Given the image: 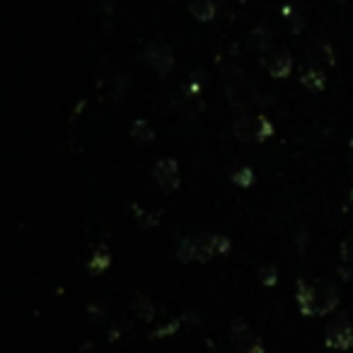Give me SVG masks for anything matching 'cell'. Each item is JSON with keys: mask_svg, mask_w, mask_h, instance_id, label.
<instances>
[{"mask_svg": "<svg viewBox=\"0 0 353 353\" xmlns=\"http://www.w3.org/2000/svg\"><path fill=\"white\" fill-rule=\"evenodd\" d=\"M295 303L303 317H324L332 314L341 303V288L332 279H317L305 281L300 279L295 285Z\"/></svg>", "mask_w": 353, "mask_h": 353, "instance_id": "6da1fadb", "label": "cell"}, {"mask_svg": "<svg viewBox=\"0 0 353 353\" xmlns=\"http://www.w3.org/2000/svg\"><path fill=\"white\" fill-rule=\"evenodd\" d=\"M232 250L230 237L221 235V232H199V235H189L179 240L176 245V259L182 264H192V261H213L216 256H225Z\"/></svg>", "mask_w": 353, "mask_h": 353, "instance_id": "7a4b0ae2", "label": "cell"}, {"mask_svg": "<svg viewBox=\"0 0 353 353\" xmlns=\"http://www.w3.org/2000/svg\"><path fill=\"white\" fill-rule=\"evenodd\" d=\"M223 78H225V99L230 107L252 109V107H259V104H269V97L261 94L256 90V85H252L247 80V75L240 68H235V65L223 70Z\"/></svg>", "mask_w": 353, "mask_h": 353, "instance_id": "3957f363", "label": "cell"}, {"mask_svg": "<svg viewBox=\"0 0 353 353\" xmlns=\"http://www.w3.org/2000/svg\"><path fill=\"white\" fill-rule=\"evenodd\" d=\"M206 107V94H203V70L189 78V83H184L176 92L170 94V109L176 114H182L184 119H194L203 112Z\"/></svg>", "mask_w": 353, "mask_h": 353, "instance_id": "277c9868", "label": "cell"}, {"mask_svg": "<svg viewBox=\"0 0 353 353\" xmlns=\"http://www.w3.org/2000/svg\"><path fill=\"white\" fill-rule=\"evenodd\" d=\"M274 123H271L269 117L264 114H242L232 121V136L240 143H266L271 136H274Z\"/></svg>", "mask_w": 353, "mask_h": 353, "instance_id": "5b68a950", "label": "cell"}, {"mask_svg": "<svg viewBox=\"0 0 353 353\" xmlns=\"http://www.w3.org/2000/svg\"><path fill=\"white\" fill-rule=\"evenodd\" d=\"M230 346L232 353H266L264 341L250 329L245 319H232L230 324Z\"/></svg>", "mask_w": 353, "mask_h": 353, "instance_id": "8992f818", "label": "cell"}, {"mask_svg": "<svg viewBox=\"0 0 353 353\" xmlns=\"http://www.w3.org/2000/svg\"><path fill=\"white\" fill-rule=\"evenodd\" d=\"M143 61H145L148 68L155 70L160 78H167L174 68V51L170 49L162 41H148L143 46Z\"/></svg>", "mask_w": 353, "mask_h": 353, "instance_id": "52a82bcc", "label": "cell"}, {"mask_svg": "<svg viewBox=\"0 0 353 353\" xmlns=\"http://www.w3.org/2000/svg\"><path fill=\"white\" fill-rule=\"evenodd\" d=\"M259 65L276 80H285L293 70V54L281 46H271L269 51L259 56Z\"/></svg>", "mask_w": 353, "mask_h": 353, "instance_id": "ba28073f", "label": "cell"}, {"mask_svg": "<svg viewBox=\"0 0 353 353\" xmlns=\"http://www.w3.org/2000/svg\"><path fill=\"white\" fill-rule=\"evenodd\" d=\"M152 179H155V184L160 187V192H165V194L176 192L179 184H182V176H179V165H176L174 157H162V160H157L155 167H152Z\"/></svg>", "mask_w": 353, "mask_h": 353, "instance_id": "9c48e42d", "label": "cell"}, {"mask_svg": "<svg viewBox=\"0 0 353 353\" xmlns=\"http://www.w3.org/2000/svg\"><path fill=\"white\" fill-rule=\"evenodd\" d=\"M324 343L332 351H351L353 348V322L348 317H336L327 327Z\"/></svg>", "mask_w": 353, "mask_h": 353, "instance_id": "30bf717a", "label": "cell"}, {"mask_svg": "<svg viewBox=\"0 0 353 353\" xmlns=\"http://www.w3.org/2000/svg\"><path fill=\"white\" fill-rule=\"evenodd\" d=\"M336 63V56L334 49L327 39H317L312 46L307 49V68H332Z\"/></svg>", "mask_w": 353, "mask_h": 353, "instance_id": "8fae6325", "label": "cell"}, {"mask_svg": "<svg viewBox=\"0 0 353 353\" xmlns=\"http://www.w3.org/2000/svg\"><path fill=\"white\" fill-rule=\"evenodd\" d=\"M131 312L136 314L141 322L150 324L152 319H155L157 310H155V303H152V298L148 293H136L131 298Z\"/></svg>", "mask_w": 353, "mask_h": 353, "instance_id": "7c38bea8", "label": "cell"}, {"mask_svg": "<svg viewBox=\"0 0 353 353\" xmlns=\"http://www.w3.org/2000/svg\"><path fill=\"white\" fill-rule=\"evenodd\" d=\"M271 46H274V39H271V32L266 25H259L254 27V30L247 34V49L254 51V54H264V51H269Z\"/></svg>", "mask_w": 353, "mask_h": 353, "instance_id": "4fadbf2b", "label": "cell"}, {"mask_svg": "<svg viewBox=\"0 0 353 353\" xmlns=\"http://www.w3.org/2000/svg\"><path fill=\"white\" fill-rule=\"evenodd\" d=\"M128 85H131V78H128V73H123V70H117V73L109 78V85H107L109 99H112L114 104H119L123 99V94H126Z\"/></svg>", "mask_w": 353, "mask_h": 353, "instance_id": "5bb4252c", "label": "cell"}, {"mask_svg": "<svg viewBox=\"0 0 353 353\" xmlns=\"http://www.w3.org/2000/svg\"><path fill=\"white\" fill-rule=\"evenodd\" d=\"M300 85L310 92H324L327 88V75H324L322 68H305L303 75H300Z\"/></svg>", "mask_w": 353, "mask_h": 353, "instance_id": "9a60e30c", "label": "cell"}, {"mask_svg": "<svg viewBox=\"0 0 353 353\" xmlns=\"http://www.w3.org/2000/svg\"><path fill=\"white\" fill-rule=\"evenodd\" d=\"M189 12H192L194 20L211 22L218 12V3L216 0H192V3H189Z\"/></svg>", "mask_w": 353, "mask_h": 353, "instance_id": "2e32d148", "label": "cell"}, {"mask_svg": "<svg viewBox=\"0 0 353 353\" xmlns=\"http://www.w3.org/2000/svg\"><path fill=\"white\" fill-rule=\"evenodd\" d=\"M131 138L138 143V145H150L155 141V128L150 126L148 119H136L131 123Z\"/></svg>", "mask_w": 353, "mask_h": 353, "instance_id": "e0dca14e", "label": "cell"}, {"mask_svg": "<svg viewBox=\"0 0 353 353\" xmlns=\"http://www.w3.org/2000/svg\"><path fill=\"white\" fill-rule=\"evenodd\" d=\"M109 266H112V254H109V250L107 247H97V250L92 252V254H90V261H88V271L90 274H104V271L109 269Z\"/></svg>", "mask_w": 353, "mask_h": 353, "instance_id": "ac0fdd59", "label": "cell"}, {"mask_svg": "<svg viewBox=\"0 0 353 353\" xmlns=\"http://www.w3.org/2000/svg\"><path fill=\"white\" fill-rule=\"evenodd\" d=\"M230 182L235 184V187H240V189H250V187H254V182H256L254 170H252V167H247V165H240V167H237V170H232Z\"/></svg>", "mask_w": 353, "mask_h": 353, "instance_id": "d6986e66", "label": "cell"}, {"mask_svg": "<svg viewBox=\"0 0 353 353\" xmlns=\"http://www.w3.org/2000/svg\"><path fill=\"white\" fill-rule=\"evenodd\" d=\"M256 281H259L264 288H271V285L279 283V269L274 264H261L256 269Z\"/></svg>", "mask_w": 353, "mask_h": 353, "instance_id": "ffe728a7", "label": "cell"}, {"mask_svg": "<svg viewBox=\"0 0 353 353\" xmlns=\"http://www.w3.org/2000/svg\"><path fill=\"white\" fill-rule=\"evenodd\" d=\"M283 17L288 20V27H290V32H293V34H303V30H305V17L300 15V12L295 10L293 6H285L283 8Z\"/></svg>", "mask_w": 353, "mask_h": 353, "instance_id": "44dd1931", "label": "cell"}, {"mask_svg": "<svg viewBox=\"0 0 353 353\" xmlns=\"http://www.w3.org/2000/svg\"><path fill=\"white\" fill-rule=\"evenodd\" d=\"M131 211H133V218H136L138 225H141L143 230H148V228H155V225H157V221H160V218H157V213L143 211V208L138 206V203H133Z\"/></svg>", "mask_w": 353, "mask_h": 353, "instance_id": "7402d4cb", "label": "cell"}, {"mask_svg": "<svg viewBox=\"0 0 353 353\" xmlns=\"http://www.w3.org/2000/svg\"><path fill=\"white\" fill-rule=\"evenodd\" d=\"M339 254H341V264H348L353 269V232L348 237L341 240V247H339Z\"/></svg>", "mask_w": 353, "mask_h": 353, "instance_id": "603a6c76", "label": "cell"}, {"mask_svg": "<svg viewBox=\"0 0 353 353\" xmlns=\"http://www.w3.org/2000/svg\"><path fill=\"white\" fill-rule=\"evenodd\" d=\"M176 329H179V322H174V319H172V322H167L165 327H160L157 329V332H152L150 336L152 339H162V336H172V334L176 332Z\"/></svg>", "mask_w": 353, "mask_h": 353, "instance_id": "cb8c5ba5", "label": "cell"}, {"mask_svg": "<svg viewBox=\"0 0 353 353\" xmlns=\"http://www.w3.org/2000/svg\"><path fill=\"white\" fill-rule=\"evenodd\" d=\"M88 314H90V319H92V322H102V319H104V305L90 303L88 305Z\"/></svg>", "mask_w": 353, "mask_h": 353, "instance_id": "d4e9b609", "label": "cell"}, {"mask_svg": "<svg viewBox=\"0 0 353 353\" xmlns=\"http://www.w3.org/2000/svg\"><path fill=\"white\" fill-rule=\"evenodd\" d=\"M128 329H131V324H128V322L114 324L112 334H109V341H114V339H119V336H123V334H128Z\"/></svg>", "mask_w": 353, "mask_h": 353, "instance_id": "484cf974", "label": "cell"}, {"mask_svg": "<svg viewBox=\"0 0 353 353\" xmlns=\"http://www.w3.org/2000/svg\"><path fill=\"white\" fill-rule=\"evenodd\" d=\"M78 353H97V351H94V346H92V343H90V341H85V343H83V348H80Z\"/></svg>", "mask_w": 353, "mask_h": 353, "instance_id": "4316f807", "label": "cell"}, {"mask_svg": "<svg viewBox=\"0 0 353 353\" xmlns=\"http://www.w3.org/2000/svg\"><path fill=\"white\" fill-rule=\"evenodd\" d=\"M348 157H351V165H353V136H351V141H348Z\"/></svg>", "mask_w": 353, "mask_h": 353, "instance_id": "83f0119b", "label": "cell"}, {"mask_svg": "<svg viewBox=\"0 0 353 353\" xmlns=\"http://www.w3.org/2000/svg\"><path fill=\"white\" fill-rule=\"evenodd\" d=\"M348 199H351V201H353V187H351V192H348Z\"/></svg>", "mask_w": 353, "mask_h": 353, "instance_id": "f1b7e54d", "label": "cell"}, {"mask_svg": "<svg viewBox=\"0 0 353 353\" xmlns=\"http://www.w3.org/2000/svg\"><path fill=\"white\" fill-rule=\"evenodd\" d=\"M242 3H247V0H242Z\"/></svg>", "mask_w": 353, "mask_h": 353, "instance_id": "f546056e", "label": "cell"}, {"mask_svg": "<svg viewBox=\"0 0 353 353\" xmlns=\"http://www.w3.org/2000/svg\"><path fill=\"white\" fill-rule=\"evenodd\" d=\"M339 3H341V0H339Z\"/></svg>", "mask_w": 353, "mask_h": 353, "instance_id": "4dcf8cb0", "label": "cell"}]
</instances>
